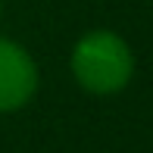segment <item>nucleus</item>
Returning a JSON list of instances; mask_svg holds the SVG:
<instances>
[{
    "instance_id": "obj_3",
    "label": "nucleus",
    "mask_w": 153,
    "mask_h": 153,
    "mask_svg": "<svg viewBox=\"0 0 153 153\" xmlns=\"http://www.w3.org/2000/svg\"><path fill=\"white\" fill-rule=\"evenodd\" d=\"M0 13H3V6H0Z\"/></svg>"
},
{
    "instance_id": "obj_1",
    "label": "nucleus",
    "mask_w": 153,
    "mask_h": 153,
    "mask_svg": "<svg viewBox=\"0 0 153 153\" xmlns=\"http://www.w3.org/2000/svg\"><path fill=\"white\" fill-rule=\"evenodd\" d=\"M72 75L91 94H119L134 75V53L116 31H88L72 50Z\"/></svg>"
},
{
    "instance_id": "obj_2",
    "label": "nucleus",
    "mask_w": 153,
    "mask_h": 153,
    "mask_svg": "<svg viewBox=\"0 0 153 153\" xmlns=\"http://www.w3.org/2000/svg\"><path fill=\"white\" fill-rule=\"evenodd\" d=\"M38 62L22 44L0 38V113H16L38 91Z\"/></svg>"
}]
</instances>
